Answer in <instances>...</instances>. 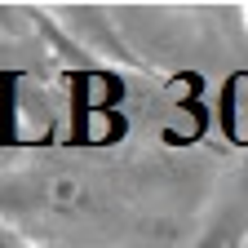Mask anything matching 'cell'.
Here are the masks:
<instances>
[{
  "label": "cell",
  "mask_w": 248,
  "mask_h": 248,
  "mask_svg": "<svg viewBox=\"0 0 248 248\" xmlns=\"http://www.w3.org/2000/svg\"><path fill=\"white\" fill-rule=\"evenodd\" d=\"M0 248H36V244H27L18 231H9L5 222H0Z\"/></svg>",
  "instance_id": "6da1fadb"
},
{
  "label": "cell",
  "mask_w": 248,
  "mask_h": 248,
  "mask_svg": "<svg viewBox=\"0 0 248 248\" xmlns=\"http://www.w3.org/2000/svg\"><path fill=\"white\" fill-rule=\"evenodd\" d=\"M244 14H248V9H244Z\"/></svg>",
  "instance_id": "7a4b0ae2"
}]
</instances>
